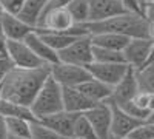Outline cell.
<instances>
[{
  "mask_svg": "<svg viewBox=\"0 0 154 139\" xmlns=\"http://www.w3.org/2000/svg\"><path fill=\"white\" fill-rule=\"evenodd\" d=\"M51 76V65L42 68H14L2 85V99L31 107L43 84Z\"/></svg>",
  "mask_w": 154,
  "mask_h": 139,
  "instance_id": "6da1fadb",
  "label": "cell"
},
{
  "mask_svg": "<svg viewBox=\"0 0 154 139\" xmlns=\"http://www.w3.org/2000/svg\"><path fill=\"white\" fill-rule=\"evenodd\" d=\"M149 22L143 14L137 12H126V14L111 17L103 22H88L82 27L93 34H102V33H112L120 34L128 39H149Z\"/></svg>",
  "mask_w": 154,
  "mask_h": 139,
  "instance_id": "7a4b0ae2",
  "label": "cell"
},
{
  "mask_svg": "<svg viewBox=\"0 0 154 139\" xmlns=\"http://www.w3.org/2000/svg\"><path fill=\"white\" fill-rule=\"evenodd\" d=\"M31 110L38 121L63 111V87L49 76L34 99Z\"/></svg>",
  "mask_w": 154,
  "mask_h": 139,
  "instance_id": "3957f363",
  "label": "cell"
},
{
  "mask_svg": "<svg viewBox=\"0 0 154 139\" xmlns=\"http://www.w3.org/2000/svg\"><path fill=\"white\" fill-rule=\"evenodd\" d=\"M93 40L91 36H83L79 37L74 43H71L68 48L59 53V59L63 64L69 65H77V67H88L94 62V54H93Z\"/></svg>",
  "mask_w": 154,
  "mask_h": 139,
  "instance_id": "277c9868",
  "label": "cell"
},
{
  "mask_svg": "<svg viewBox=\"0 0 154 139\" xmlns=\"http://www.w3.org/2000/svg\"><path fill=\"white\" fill-rule=\"evenodd\" d=\"M51 77L57 84H60L63 88H77L82 84L93 79V76L85 67H77V65H69V64H59L51 65Z\"/></svg>",
  "mask_w": 154,
  "mask_h": 139,
  "instance_id": "5b68a950",
  "label": "cell"
},
{
  "mask_svg": "<svg viewBox=\"0 0 154 139\" xmlns=\"http://www.w3.org/2000/svg\"><path fill=\"white\" fill-rule=\"evenodd\" d=\"M6 56L11 59V62L17 68L34 70V68H42L46 65L34 54V51L28 46V43L25 40H8Z\"/></svg>",
  "mask_w": 154,
  "mask_h": 139,
  "instance_id": "8992f818",
  "label": "cell"
},
{
  "mask_svg": "<svg viewBox=\"0 0 154 139\" xmlns=\"http://www.w3.org/2000/svg\"><path fill=\"white\" fill-rule=\"evenodd\" d=\"M151 46H152L151 39H131L126 48L123 49L126 65H130L136 71L145 68L149 60Z\"/></svg>",
  "mask_w": 154,
  "mask_h": 139,
  "instance_id": "52a82bcc",
  "label": "cell"
},
{
  "mask_svg": "<svg viewBox=\"0 0 154 139\" xmlns=\"http://www.w3.org/2000/svg\"><path fill=\"white\" fill-rule=\"evenodd\" d=\"M86 70L93 76V79L100 81L109 87H116L130 70V65L126 64H99L93 62L91 65H88Z\"/></svg>",
  "mask_w": 154,
  "mask_h": 139,
  "instance_id": "ba28073f",
  "label": "cell"
},
{
  "mask_svg": "<svg viewBox=\"0 0 154 139\" xmlns=\"http://www.w3.org/2000/svg\"><path fill=\"white\" fill-rule=\"evenodd\" d=\"M88 121L91 122L93 128L99 139H111V127H112V108L108 102L97 104L93 110L85 113Z\"/></svg>",
  "mask_w": 154,
  "mask_h": 139,
  "instance_id": "9c48e42d",
  "label": "cell"
},
{
  "mask_svg": "<svg viewBox=\"0 0 154 139\" xmlns=\"http://www.w3.org/2000/svg\"><path fill=\"white\" fill-rule=\"evenodd\" d=\"M89 2V22H103L130 12L123 0H88Z\"/></svg>",
  "mask_w": 154,
  "mask_h": 139,
  "instance_id": "30bf717a",
  "label": "cell"
},
{
  "mask_svg": "<svg viewBox=\"0 0 154 139\" xmlns=\"http://www.w3.org/2000/svg\"><path fill=\"white\" fill-rule=\"evenodd\" d=\"M137 93H139V85H137V77H136V70L130 67L125 77L114 87L112 96L109 97L108 104L122 107L123 104L133 100L137 96Z\"/></svg>",
  "mask_w": 154,
  "mask_h": 139,
  "instance_id": "8fae6325",
  "label": "cell"
},
{
  "mask_svg": "<svg viewBox=\"0 0 154 139\" xmlns=\"http://www.w3.org/2000/svg\"><path fill=\"white\" fill-rule=\"evenodd\" d=\"M74 27H75V22L71 17L69 11L66 8H62V9H56L53 12H49V14H46L40 20L37 30L53 31V33H68Z\"/></svg>",
  "mask_w": 154,
  "mask_h": 139,
  "instance_id": "7c38bea8",
  "label": "cell"
},
{
  "mask_svg": "<svg viewBox=\"0 0 154 139\" xmlns=\"http://www.w3.org/2000/svg\"><path fill=\"white\" fill-rule=\"evenodd\" d=\"M97 104L88 99L79 88H63V110L72 115H85Z\"/></svg>",
  "mask_w": 154,
  "mask_h": 139,
  "instance_id": "4fadbf2b",
  "label": "cell"
},
{
  "mask_svg": "<svg viewBox=\"0 0 154 139\" xmlns=\"http://www.w3.org/2000/svg\"><path fill=\"white\" fill-rule=\"evenodd\" d=\"M112 108V127H111V136L117 137H130V134L145 121H139L133 116H130L126 111H123L120 107L109 104Z\"/></svg>",
  "mask_w": 154,
  "mask_h": 139,
  "instance_id": "5bb4252c",
  "label": "cell"
},
{
  "mask_svg": "<svg viewBox=\"0 0 154 139\" xmlns=\"http://www.w3.org/2000/svg\"><path fill=\"white\" fill-rule=\"evenodd\" d=\"M34 30V27L22 20L19 16L5 12L2 22V33L8 40H25Z\"/></svg>",
  "mask_w": 154,
  "mask_h": 139,
  "instance_id": "9a60e30c",
  "label": "cell"
},
{
  "mask_svg": "<svg viewBox=\"0 0 154 139\" xmlns=\"http://www.w3.org/2000/svg\"><path fill=\"white\" fill-rule=\"evenodd\" d=\"M80 115H72V113H68V111H59L53 116H48L45 119H42L40 122H43L46 127H49L51 130H54L56 133H59L60 136L63 137H71L74 136V125H75V121Z\"/></svg>",
  "mask_w": 154,
  "mask_h": 139,
  "instance_id": "2e32d148",
  "label": "cell"
},
{
  "mask_svg": "<svg viewBox=\"0 0 154 139\" xmlns=\"http://www.w3.org/2000/svg\"><path fill=\"white\" fill-rule=\"evenodd\" d=\"M25 42L28 43V46L32 49L34 54L40 59L43 64H46V65H54V64H59V62H60L59 53L54 51V49L42 39V36L38 34L37 30H34V31L26 37V39H25Z\"/></svg>",
  "mask_w": 154,
  "mask_h": 139,
  "instance_id": "e0dca14e",
  "label": "cell"
},
{
  "mask_svg": "<svg viewBox=\"0 0 154 139\" xmlns=\"http://www.w3.org/2000/svg\"><path fill=\"white\" fill-rule=\"evenodd\" d=\"M77 88H79L88 99H91L96 104L108 102L109 97L112 96V90H114V87H109V85L100 82V81H96V79L88 81Z\"/></svg>",
  "mask_w": 154,
  "mask_h": 139,
  "instance_id": "ac0fdd59",
  "label": "cell"
},
{
  "mask_svg": "<svg viewBox=\"0 0 154 139\" xmlns=\"http://www.w3.org/2000/svg\"><path fill=\"white\" fill-rule=\"evenodd\" d=\"M0 116L5 119H26L31 122L38 121L34 116L31 107L11 102V100H5V99H2V102H0Z\"/></svg>",
  "mask_w": 154,
  "mask_h": 139,
  "instance_id": "d6986e66",
  "label": "cell"
},
{
  "mask_svg": "<svg viewBox=\"0 0 154 139\" xmlns=\"http://www.w3.org/2000/svg\"><path fill=\"white\" fill-rule=\"evenodd\" d=\"M91 40L94 46L105 48V49H112V51H122L126 48L131 39H128L120 34H112V33H102V34H93Z\"/></svg>",
  "mask_w": 154,
  "mask_h": 139,
  "instance_id": "ffe728a7",
  "label": "cell"
},
{
  "mask_svg": "<svg viewBox=\"0 0 154 139\" xmlns=\"http://www.w3.org/2000/svg\"><path fill=\"white\" fill-rule=\"evenodd\" d=\"M37 31L42 36V39L57 53L63 51L65 48H68L71 43H74L79 39V37L72 36L71 33H53V31H40V30Z\"/></svg>",
  "mask_w": 154,
  "mask_h": 139,
  "instance_id": "44dd1931",
  "label": "cell"
},
{
  "mask_svg": "<svg viewBox=\"0 0 154 139\" xmlns=\"http://www.w3.org/2000/svg\"><path fill=\"white\" fill-rule=\"evenodd\" d=\"M48 2L49 0H26V3H25L19 17L37 30L38 20H40V16H42V12Z\"/></svg>",
  "mask_w": 154,
  "mask_h": 139,
  "instance_id": "7402d4cb",
  "label": "cell"
},
{
  "mask_svg": "<svg viewBox=\"0 0 154 139\" xmlns=\"http://www.w3.org/2000/svg\"><path fill=\"white\" fill-rule=\"evenodd\" d=\"M75 25H85L89 22V2L88 0H71L66 6Z\"/></svg>",
  "mask_w": 154,
  "mask_h": 139,
  "instance_id": "603a6c76",
  "label": "cell"
},
{
  "mask_svg": "<svg viewBox=\"0 0 154 139\" xmlns=\"http://www.w3.org/2000/svg\"><path fill=\"white\" fill-rule=\"evenodd\" d=\"M139 91L154 94V65H146L145 68L136 71Z\"/></svg>",
  "mask_w": 154,
  "mask_h": 139,
  "instance_id": "cb8c5ba5",
  "label": "cell"
},
{
  "mask_svg": "<svg viewBox=\"0 0 154 139\" xmlns=\"http://www.w3.org/2000/svg\"><path fill=\"white\" fill-rule=\"evenodd\" d=\"M93 54H94V62H99V64H126L122 51H112V49L94 46Z\"/></svg>",
  "mask_w": 154,
  "mask_h": 139,
  "instance_id": "d4e9b609",
  "label": "cell"
},
{
  "mask_svg": "<svg viewBox=\"0 0 154 139\" xmlns=\"http://www.w3.org/2000/svg\"><path fill=\"white\" fill-rule=\"evenodd\" d=\"M31 124L26 119H6L8 134L14 137H31Z\"/></svg>",
  "mask_w": 154,
  "mask_h": 139,
  "instance_id": "484cf974",
  "label": "cell"
},
{
  "mask_svg": "<svg viewBox=\"0 0 154 139\" xmlns=\"http://www.w3.org/2000/svg\"><path fill=\"white\" fill-rule=\"evenodd\" d=\"M74 136L80 137V139H99L91 122L88 121V118L85 115H80L77 118L75 125H74Z\"/></svg>",
  "mask_w": 154,
  "mask_h": 139,
  "instance_id": "4316f807",
  "label": "cell"
},
{
  "mask_svg": "<svg viewBox=\"0 0 154 139\" xmlns=\"http://www.w3.org/2000/svg\"><path fill=\"white\" fill-rule=\"evenodd\" d=\"M31 137L32 139H65L59 133H56L54 130L46 127L40 121H35L31 124Z\"/></svg>",
  "mask_w": 154,
  "mask_h": 139,
  "instance_id": "83f0119b",
  "label": "cell"
},
{
  "mask_svg": "<svg viewBox=\"0 0 154 139\" xmlns=\"http://www.w3.org/2000/svg\"><path fill=\"white\" fill-rule=\"evenodd\" d=\"M130 139H154V124L148 121L142 122L130 134Z\"/></svg>",
  "mask_w": 154,
  "mask_h": 139,
  "instance_id": "f1b7e54d",
  "label": "cell"
},
{
  "mask_svg": "<svg viewBox=\"0 0 154 139\" xmlns=\"http://www.w3.org/2000/svg\"><path fill=\"white\" fill-rule=\"evenodd\" d=\"M120 108H122L123 111H126L130 116H133V118H136V119H139V121H146L148 116H149V111L140 108V107L134 102V100H130V102L123 104Z\"/></svg>",
  "mask_w": 154,
  "mask_h": 139,
  "instance_id": "f546056e",
  "label": "cell"
},
{
  "mask_svg": "<svg viewBox=\"0 0 154 139\" xmlns=\"http://www.w3.org/2000/svg\"><path fill=\"white\" fill-rule=\"evenodd\" d=\"M25 3H26V0H0V5L3 6V9L9 14H16V16H19L22 12Z\"/></svg>",
  "mask_w": 154,
  "mask_h": 139,
  "instance_id": "4dcf8cb0",
  "label": "cell"
},
{
  "mask_svg": "<svg viewBox=\"0 0 154 139\" xmlns=\"http://www.w3.org/2000/svg\"><path fill=\"white\" fill-rule=\"evenodd\" d=\"M14 64L11 62V59L8 56H2L0 57V87L3 85L5 79L8 77V74L14 70Z\"/></svg>",
  "mask_w": 154,
  "mask_h": 139,
  "instance_id": "1f68e13d",
  "label": "cell"
},
{
  "mask_svg": "<svg viewBox=\"0 0 154 139\" xmlns=\"http://www.w3.org/2000/svg\"><path fill=\"white\" fill-rule=\"evenodd\" d=\"M134 102L140 107V108H143V110H148L149 111V94L148 93H142V91H139L137 96L133 99ZM151 113V111H149Z\"/></svg>",
  "mask_w": 154,
  "mask_h": 139,
  "instance_id": "d6a6232c",
  "label": "cell"
},
{
  "mask_svg": "<svg viewBox=\"0 0 154 139\" xmlns=\"http://www.w3.org/2000/svg\"><path fill=\"white\" fill-rule=\"evenodd\" d=\"M142 11H143V16L146 17V20L149 23H154V2L145 3L142 6Z\"/></svg>",
  "mask_w": 154,
  "mask_h": 139,
  "instance_id": "836d02e7",
  "label": "cell"
},
{
  "mask_svg": "<svg viewBox=\"0 0 154 139\" xmlns=\"http://www.w3.org/2000/svg\"><path fill=\"white\" fill-rule=\"evenodd\" d=\"M8 128H6V119L0 116V139H8Z\"/></svg>",
  "mask_w": 154,
  "mask_h": 139,
  "instance_id": "e575fe53",
  "label": "cell"
},
{
  "mask_svg": "<svg viewBox=\"0 0 154 139\" xmlns=\"http://www.w3.org/2000/svg\"><path fill=\"white\" fill-rule=\"evenodd\" d=\"M6 46H8V39L5 37V34L0 31V54L6 56Z\"/></svg>",
  "mask_w": 154,
  "mask_h": 139,
  "instance_id": "d590c367",
  "label": "cell"
},
{
  "mask_svg": "<svg viewBox=\"0 0 154 139\" xmlns=\"http://www.w3.org/2000/svg\"><path fill=\"white\" fill-rule=\"evenodd\" d=\"M148 65H154V40H152V46H151V54H149Z\"/></svg>",
  "mask_w": 154,
  "mask_h": 139,
  "instance_id": "8d00e7d4",
  "label": "cell"
},
{
  "mask_svg": "<svg viewBox=\"0 0 154 139\" xmlns=\"http://www.w3.org/2000/svg\"><path fill=\"white\" fill-rule=\"evenodd\" d=\"M5 9H3V6L0 5V31H2V22H3V16H5Z\"/></svg>",
  "mask_w": 154,
  "mask_h": 139,
  "instance_id": "74e56055",
  "label": "cell"
},
{
  "mask_svg": "<svg viewBox=\"0 0 154 139\" xmlns=\"http://www.w3.org/2000/svg\"><path fill=\"white\" fill-rule=\"evenodd\" d=\"M149 111H154V94H149Z\"/></svg>",
  "mask_w": 154,
  "mask_h": 139,
  "instance_id": "f35d334b",
  "label": "cell"
},
{
  "mask_svg": "<svg viewBox=\"0 0 154 139\" xmlns=\"http://www.w3.org/2000/svg\"><path fill=\"white\" fill-rule=\"evenodd\" d=\"M149 39L154 40V23L149 25Z\"/></svg>",
  "mask_w": 154,
  "mask_h": 139,
  "instance_id": "ab89813d",
  "label": "cell"
},
{
  "mask_svg": "<svg viewBox=\"0 0 154 139\" xmlns=\"http://www.w3.org/2000/svg\"><path fill=\"white\" fill-rule=\"evenodd\" d=\"M146 121L154 124V111H151V113H149V116H148V119H146Z\"/></svg>",
  "mask_w": 154,
  "mask_h": 139,
  "instance_id": "60d3db41",
  "label": "cell"
},
{
  "mask_svg": "<svg viewBox=\"0 0 154 139\" xmlns=\"http://www.w3.org/2000/svg\"><path fill=\"white\" fill-rule=\"evenodd\" d=\"M8 139H32V137H14V136H9Z\"/></svg>",
  "mask_w": 154,
  "mask_h": 139,
  "instance_id": "b9f144b4",
  "label": "cell"
},
{
  "mask_svg": "<svg viewBox=\"0 0 154 139\" xmlns=\"http://www.w3.org/2000/svg\"><path fill=\"white\" fill-rule=\"evenodd\" d=\"M111 139H130V137H117V136H111Z\"/></svg>",
  "mask_w": 154,
  "mask_h": 139,
  "instance_id": "7bdbcfd3",
  "label": "cell"
},
{
  "mask_svg": "<svg viewBox=\"0 0 154 139\" xmlns=\"http://www.w3.org/2000/svg\"><path fill=\"white\" fill-rule=\"evenodd\" d=\"M66 139H80V137H77V136H71V137H66Z\"/></svg>",
  "mask_w": 154,
  "mask_h": 139,
  "instance_id": "ee69618b",
  "label": "cell"
},
{
  "mask_svg": "<svg viewBox=\"0 0 154 139\" xmlns=\"http://www.w3.org/2000/svg\"><path fill=\"white\" fill-rule=\"evenodd\" d=\"M140 2V6H143V3H145V0H139Z\"/></svg>",
  "mask_w": 154,
  "mask_h": 139,
  "instance_id": "f6af8a7d",
  "label": "cell"
},
{
  "mask_svg": "<svg viewBox=\"0 0 154 139\" xmlns=\"http://www.w3.org/2000/svg\"><path fill=\"white\" fill-rule=\"evenodd\" d=\"M0 102H2V87H0Z\"/></svg>",
  "mask_w": 154,
  "mask_h": 139,
  "instance_id": "bcb514c9",
  "label": "cell"
},
{
  "mask_svg": "<svg viewBox=\"0 0 154 139\" xmlns=\"http://www.w3.org/2000/svg\"><path fill=\"white\" fill-rule=\"evenodd\" d=\"M149 2H154V0H145V3H149ZM145 3H143V5H145Z\"/></svg>",
  "mask_w": 154,
  "mask_h": 139,
  "instance_id": "7dc6e473",
  "label": "cell"
}]
</instances>
